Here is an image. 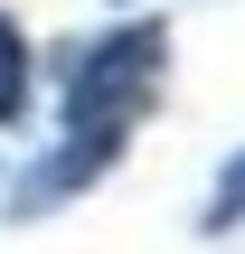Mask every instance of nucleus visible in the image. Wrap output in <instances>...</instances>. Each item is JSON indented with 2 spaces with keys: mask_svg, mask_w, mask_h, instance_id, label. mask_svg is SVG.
<instances>
[{
  "mask_svg": "<svg viewBox=\"0 0 245 254\" xmlns=\"http://www.w3.org/2000/svg\"><path fill=\"white\" fill-rule=\"evenodd\" d=\"M161 66H170V38L161 28H113L76 57L66 75V123L76 132H132L142 104L161 94Z\"/></svg>",
  "mask_w": 245,
  "mask_h": 254,
  "instance_id": "nucleus-1",
  "label": "nucleus"
},
{
  "mask_svg": "<svg viewBox=\"0 0 245 254\" xmlns=\"http://www.w3.org/2000/svg\"><path fill=\"white\" fill-rule=\"evenodd\" d=\"M113 160H123V132H76V141H66L57 160H38V170L19 179V198H9V207H19V217H47L57 198H76V189H94V179H104Z\"/></svg>",
  "mask_w": 245,
  "mask_h": 254,
  "instance_id": "nucleus-2",
  "label": "nucleus"
},
{
  "mask_svg": "<svg viewBox=\"0 0 245 254\" xmlns=\"http://www.w3.org/2000/svg\"><path fill=\"white\" fill-rule=\"evenodd\" d=\"M28 113V38L0 19V123H19Z\"/></svg>",
  "mask_w": 245,
  "mask_h": 254,
  "instance_id": "nucleus-3",
  "label": "nucleus"
},
{
  "mask_svg": "<svg viewBox=\"0 0 245 254\" xmlns=\"http://www.w3.org/2000/svg\"><path fill=\"white\" fill-rule=\"evenodd\" d=\"M208 236H227V226H245V151L217 170V189H208V217H198Z\"/></svg>",
  "mask_w": 245,
  "mask_h": 254,
  "instance_id": "nucleus-4",
  "label": "nucleus"
}]
</instances>
